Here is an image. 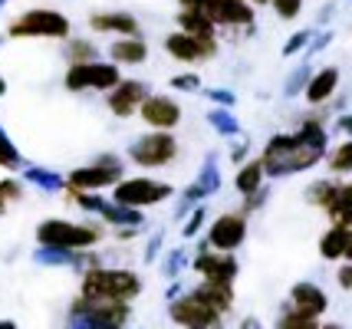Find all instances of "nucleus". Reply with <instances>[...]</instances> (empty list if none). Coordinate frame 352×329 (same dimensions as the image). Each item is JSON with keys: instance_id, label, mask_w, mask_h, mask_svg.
Listing matches in <instances>:
<instances>
[{"instance_id": "obj_16", "label": "nucleus", "mask_w": 352, "mask_h": 329, "mask_svg": "<svg viewBox=\"0 0 352 329\" xmlns=\"http://www.w3.org/2000/svg\"><path fill=\"white\" fill-rule=\"evenodd\" d=\"M165 53H168L171 60H178L184 66H195V63H204V60H211L217 53V43H204L198 36H188V33L175 30L165 36Z\"/></svg>"}, {"instance_id": "obj_19", "label": "nucleus", "mask_w": 352, "mask_h": 329, "mask_svg": "<svg viewBox=\"0 0 352 329\" xmlns=\"http://www.w3.org/2000/svg\"><path fill=\"white\" fill-rule=\"evenodd\" d=\"M221 188V168H217V158L214 155H208L204 158V165H201V172H198V178L184 188V211L188 207H195L198 201H204V198H211L214 191Z\"/></svg>"}, {"instance_id": "obj_33", "label": "nucleus", "mask_w": 352, "mask_h": 329, "mask_svg": "<svg viewBox=\"0 0 352 329\" xmlns=\"http://www.w3.org/2000/svg\"><path fill=\"white\" fill-rule=\"evenodd\" d=\"M66 60H69V66L73 63H92V60H99V47H96L92 40L76 36V40L66 43Z\"/></svg>"}, {"instance_id": "obj_7", "label": "nucleus", "mask_w": 352, "mask_h": 329, "mask_svg": "<svg viewBox=\"0 0 352 329\" xmlns=\"http://www.w3.org/2000/svg\"><path fill=\"white\" fill-rule=\"evenodd\" d=\"M182 152V145L175 139V132H145V135H138L132 145H129V161L138 165V168H168L171 161L178 158Z\"/></svg>"}, {"instance_id": "obj_27", "label": "nucleus", "mask_w": 352, "mask_h": 329, "mask_svg": "<svg viewBox=\"0 0 352 329\" xmlns=\"http://www.w3.org/2000/svg\"><path fill=\"white\" fill-rule=\"evenodd\" d=\"M336 191H339V181H333V178H320V181H313V185H307V191H303V198H307L309 207H320V211H329V204L336 201Z\"/></svg>"}, {"instance_id": "obj_5", "label": "nucleus", "mask_w": 352, "mask_h": 329, "mask_svg": "<svg viewBox=\"0 0 352 329\" xmlns=\"http://www.w3.org/2000/svg\"><path fill=\"white\" fill-rule=\"evenodd\" d=\"M125 178V165L119 155H99L96 161L89 165H79L73 172L66 174L63 181H66V188L69 191H89V194H99V191L112 188L116 181H122Z\"/></svg>"}, {"instance_id": "obj_49", "label": "nucleus", "mask_w": 352, "mask_h": 329, "mask_svg": "<svg viewBox=\"0 0 352 329\" xmlns=\"http://www.w3.org/2000/svg\"><path fill=\"white\" fill-rule=\"evenodd\" d=\"M241 329H263V326H261V319L247 316V319H241Z\"/></svg>"}, {"instance_id": "obj_14", "label": "nucleus", "mask_w": 352, "mask_h": 329, "mask_svg": "<svg viewBox=\"0 0 352 329\" xmlns=\"http://www.w3.org/2000/svg\"><path fill=\"white\" fill-rule=\"evenodd\" d=\"M145 95H148V86L142 79H119V86H112L106 93V109L116 119H132L138 106L145 102Z\"/></svg>"}, {"instance_id": "obj_18", "label": "nucleus", "mask_w": 352, "mask_h": 329, "mask_svg": "<svg viewBox=\"0 0 352 329\" xmlns=\"http://www.w3.org/2000/svg\"><path fill=\"white\" fill-rule=\"evenodd\" d=\"M89 30L112 33V36H142L135 14H129V10H92Z\"/></svg>"}, {"instance_id": "obj_12", "label": "nucleus", "mask_w": 352, "mask_h": 329, "mask_svg": "<svg viewBox=\"0 0 352 329\" xmlns=\"http://www.w3.org/2000/svg\"><path fill=\"white\" fill-rule=\"evenodd\" d=\"M247 240V214H221L208 224V240L204 247L221 253H234Z\"/></svg>"}, {"instance_id": "obj_15", "label": "nucleus", "mask_w": 352, "mask_h": 329, "mask_svg": "<svg viewBox=\"0 0 352 329\" xmlns=\"http://www.w3.org/2000/svg\"><path fill=\"white\" fill-rule=\"evenodd\" d=\"M201 14L214 27H250L254 23V7L247 0H201Z\"/></svg>"}, {"instance_id": "obj_13", "label": "nucleus", "mask_w": 352, "mask_h": 329, "mask_svg": "<svg viewBox=\"0 0 352 329\" xmlns=\"http://www.w3.org/2000/svg\"><path fill=\"white\" fill-rule=\"evenodd\" d=\"M191 266H195V273H198L201 280H217V283H234L237 273H241V264L234 260V253L211 251V247H204V244H201V251L195 253Z\"/></svg>"}, {"instance_id": "obj_21", "label": "nucleus", "mask_w": 352, "mask_h": 329, "mask_svg": "<svg viewBox=\"0 0 352 329\" xmlns=\"http://www.w3.org/2000/svg\"><path fill=\"white\" fill-rule=\"evenodd\" d=\"M148 60V43L142 36H116L109 43V63L122 66H142Z\"/></svg>"}, {"instance_id": "obj_9", "label": "nucleus", "mask_w": 352, "mask_h": 329, "mask_svg": "<svg viewBox=\"0 0 352 329\" xmlns=\"http://www.w3.org/2000/svg\"><path fill=\"white\" fill-rule=\"evenodd\" d=\"M119 66L109 60H92V63H73L63 76V86L69 93H109L112 86H119Z\"/></svg>"}, {"instance_id": "obj_26", "label": "nucleus", "mask_w": 352, "mask_h": 329, "mask_svg": "<svg viewBox=\"0 0 352 329\" xmlns=\"http://www.w3.org/2000/svg\"><path fill=\"white\" fill-rule=\"evenodd\" d=\"M23 181H30L33 188L46 191V194H56V191L66 188L63 174L50 172V168H40V165H23Z\"/></svg>"}, {"instance_id": "obj_30", "label": "nucleus", "mask_w": 352, "mask_h": 329, "mask_svg": "<svg viewBox=\"0 0 352 329\" xmlns=\"http://www.w3.org/2000/svg\"><path fill=\"white\" fill-rule=\"evenodd\" d=\"M322 161L329 165L333 174H352V139H342L336 148H329Z\"/></svg>"}, {"instance_id": "obj_41", "label": "nucleus", "mask_w": 352, "mask_h": 329, "mask_svg": "<svg viewBox=\"0 0 352 329\" xmlns=\"http://www.w3.org/2000/svg\"><path fill=\"white\" fill-rule=\"evenodd\" d=\"M309 73H313V69H300V73H296V76H290V79H287V86H283V93H287V95L300 93V89H303V86H307Z\"/></svg>"}, {"instance_id": "obj_4", "label": "nucleus", "mask_w": 352, "mask_h": 329, "mask_svg": "<svg viewBox=\"0 0 352 329\" xmlns=\"http://www.w3.org/2000/svg\"><path fill=\"white\" fill-rule=\"evenodd\" d=\"M69 33H73L69 16L53 7H30L7 23L10 40H69Z\"/></svg>"}, {"instance_id": "obj_34", "label": "nucleus", "mask_w": 352, "mask_h": 329, "mask_svg": "<svg viewBox=\"0 0 352 329\" xmlns=\"http://www.w3.org/2000/svg\"><path fill=\"white\" fill-rule=\"evenodd\" d=\"M276 329H320V319H313V316H303L290 310V306H283V313L276 316Z\"/></svg>"}, {"instance_id": "obj_52", "label": "nucleus", "mask_w": 352, "mask_h": 329, "mask_svg": "<svg viewBox=\"0 0 352 329\" xmlns=\"http://www.w3.org/2000/svg\"><path fill=\"white\" fill-rule=\"evenodd\" d=\"M320 329H346L342 323H320Z\"/></svg>"}, {"instance_id": "obj_47", "label": "nucleus", "mask_w": 352, "mask_h": 329, "mask_svg": "<svg viewBox=\"0 0 352 329\" xmlns=\"http://www.w3.org/2000/svg\"><path fill=\"white\" fill-rule=\"evenodd\" d=\"M336 128L342 132V135H346V139H352V112H346V115H339Z\"/></svg>"}, {"instance_id": "obj_6", "label": "nucleus", "mask_w": 352, "mask_h": 329, "mask_svg": "<svg viewBox=\"0 0 352 329\" xmlns=\"http://www.w3.org/2000/svg\"><path fill=\"white\" fill-rule=\"evenodd\" d=\"M132 316L129 303H96L76 297L69 303V323L73 329H125Z\"/></svg>"}, {"instance_id": "obj_38", "label": "nucleus", "mask_w": 352, "mask_h": 329, "mask_svg": "<svg viewBox=\"0 0 352 329\" xmlns=\"http://www.w3.org/2000/svg\"><path fill=\"white\" fill-rule=\"evenodd\" d=\"M171 89H178V93H198L201 76L198 73H178V76H171Z\"/></svg>"}, {"instance_id": "obj_36", "label": "nucleus", "mask_w": 352, "mask_h": 329, "mask_svg": "<svg viewBox=\"0 0 352 329\" xmlns=\"http://www.w3.org/2000/svg\"><path fill=\"white\" fill-rule=\"evenodd\" d=\"M270 7H274V14L280 16V20H287V23H293L296 16L303 14V0H270Z\"/></svg>"}, {"instance_id": "obj_48", "label": "nucleus", "mask_w": 352, "mask_h": 329, "mask_svg": "<svg viewBox=\"0 0 352 329\" xmlns=\"http://www.w3.org/2000/svg\"><path fill=\"white\" fill-rule=\"evenodd\" d=\"M342 260H346V264H352V224L346 227V251H342Z\"/></svg>"}, {"instance_id": "obj_37", "label": "nucleus", "mask_w": 352, "mask_h": 329, "mask_svg": "<svg viewBox=\"0 0 352 329\" xmlns=\"http://www.w3.org/2000/svg\"><path fill=\"white\" fill-rule=\"evenodd\" d=\"M204 220H208V211H204V204H195V211H191V218L184 220V227H182L184 240H191V237L198 234L201 227H204Z\"/></svg>"}, {"instance_id": "obj_32", "label": "nucleus", "mask_w": 352, "mask_h": 329, "mask_svg": "<svg viewBox=\"0 0 352 329\" xmlns=\"http://www.w3.org/2000/svg\"><path fill=\"white\" fill-rule=\"evenodd\" d=\"M0 168L3 172H20L23 168V155H20V148L14 145V139L7 135L3 126H0Z\"/></svg>"}, {"instance_id": "obj_8", "label": "nucleus", "mask_w": 352, "mask_h": 329, "mask_svg": "<svg viewBox=\"0 0 352 329\" xmlns=\"http://www.w3.org/2000/svg\"><path fill=\"white\" fill-rule=\"evenodd\" d=\"M175 194L168 181H155V178H122L112 185V201L132 207V211H145L155 204H165Z\"/></svg>"}, {"instance_id": "obj_54", "label": "nucleus", "mask_w": 352, "mask_h": 329, "mask_svg": "<svg viewBox=\"0 0 352 329\" xmlns=\"http://www.w3.org/2000/svg\"><path fill=\"white\" fill-rule=\"evenodd\" d=\"M250 7H263V3H270V0H247Z\"/></svg>"}, {"instance_id": "obj_1", "label": "nucleus", "mask_w": 352, "mask_h": 329, "mask_svg": "<svg viewBox=\"0 0 352 329\" xmlns=\"http://www.w3.org/2000/svg\"><path fill=\"white\" fill-rule=\"evenodd\" d=\"M329 152V135L320 119H303L296 132H280L263 145L261 165L267 178H290V174L316 168Z\"/></svg>"}, {"instance_id": "obj_23", "label": "nucleus", "mask_w": 352, "mask_h": 329, "mask_svg": "<svg viewBox=\"0 0 352 329\" xmlns=\"http://www.w3.org/2000/svg\"><path fill=\"white\" fill-rule=\"evenodd\" d=\"M175 23H178V30L188 33V36H198L204 43H217V27L201 14V10H178Z\"/></svg>"}, {"instance_id": "obj_40", "label": "nucleus", "mask_w": 352, "mask_h": 329, "mask_svg": "<svg viewBox=\"0 0 352 329\" xmlns=\"http://www.w3.org/2000/svg\"><path fill=\"white\" fill-rule=\"evenodd\" d=\"M208 99L214 102L217 109H234L237 106V95L230 93V89H208Z\"/></svg>"}, {"instance_id": "obj_46", "label": "nucleus", "mask_w": 352, "mask_h": 329, "mask_svg": "<svg viewBox=\"0 0 352 329\" xmlns=\"http://www.w3.org/2000/svg\"><path fill=\"white\" fill-rule=\"evenodd\" d=\"M333 40V33L326 30V33H320V36H309V53H316V49H326V43Z\"/></svg>"}, {"instance_id": "obj_44", "label": "nucleus", "mask_w": 352, "mask_h": 329, "mask_svg": "<svg viewBox=\"0 0 352 329\" xmlns=\"http://www.w3.org/2000/svg\"><path fill=\"white\" fill-rule=\"evenodd\" d=\"M267 201V188H261V191H254V194H247V204H244V211L250 214V211H257L261 204Z\"/></svg>"}, {"instance_id": "obj_39", "label": "nucleus", "mask_w": 352, "mask_h": 329, "mask_svg": "<svg viewBox=\"0 0 352 329\" xmlns=\"http://www.w3.org/2000/svg\"><path fill=\"white\" fill-rule=\"evenodd\" d=\"M309 36H313V30H296L290 40L283 43V56H293V53H300V49L309 43Z\"/></svg>"}, {"instance_id": "obj_11", "label": "nucleus", "mask_w": 352, "mask_h": 329, "mask_svg": "<svg viewBox=\"0 0 352 329\" xmlns=\"http://www.w3.org/2000/svg\"><path fill=\"white\" fill-rule=\"evenodd\" d=\"M135 115L152 132H175L182 126V106H178L175 95H165V93H148Z\"/></svg>"}, {"instance_id": "obj_42", "label": "nucleus", "mask_w": 352, "mask_h": 329, "mask_svg": "<svg viewBox=\"0 0 352 329\" xmlns=\"http://www.w3.org/2000/svg\"><path fill=\"white\" fill-rule=\"evenodd\" d=\"M247 152H250V141L241 135V139L234 141V148H230V161H234V165H244V161H247Z\"/></svg>"}, {"instance_id": "obj_31", "label": "nucleus", "mask_w": 352, "mask_h": 329, "mask_svg": "<svg viewBox=\"0 0 352 329\" xmlns=\"http://www.w3.org/2000/svg\"><path fill=\"white\" fill-rule=\"evenodd\" d=\"M208 122H211V128H214V132L228 135V139H237V135H241V122L234 119V109H217V106H211V112H208Z\"/></svg>"}, {"instance_id": "obj_51", "label": "nucleus", "mask_w": 352, "mask_h": 329, "mask_svg": "<svg viewBox=\"0 0 352 329\" xmlns=\"http://www.w3.org/2000/svg\"><path fill=\"white\" fill-rule=\"evenodd\" d=\"M0 329H20L14 319H0Z\"/></svg>"}, {"instance_id": "obj_43", "label": "nucleus", "mask_w": 352, "mask_h": 329, "mask_svg": "<svg viewBox=\"0 0 352 329\" xmlns=\"http://www.w3.org/2000/svg\"><path fill=\"white\" fill-rule=\"evenodd\" d=\"M182 264H184V251H171L168 260H165V273H168V277H175V273L182 270Z\"/></svg>"}, {"instance_id": "obj_22", "label": "nucleus", "mask_w": 352, "mask_h": 329, "mask_svg": "<svg viewBox=\"0 0 352 329\" xmlns=\"http://www.w3.org/2000/svg\"><path fill=\"white\" fill-rule=\"evenodd\" d=\"M195 297L204 303V306H211L217 316H224L234 310V283H217V280H201L195 290H191Z\"/></svg>"}, {"instance_id": "obj_25", "label": "nucleus", "mask_w": 352, "mask_h": 329, "mask_svg": "<svg viewBox=\"0 0 352 329\" xmlns=\"http://www.w3.org/2000/svg\"><path fill=\"white\" fill-rule=\"evenodd\" d=\"M263 165L261 158H254V161H244V165H237V174H234V188L241 191V198L247 194H254V191L263 188Z\"/></svg>"}, {"instance_id": "obj_17", "label": "nucleus", "mask_w": 352, "mask_h": 329, "mask_svg": "<svg viewBox=\"0 0 352 329\" xmlns=\"http://www.w3.org/2000/svg\"><path fill=\"white\" fill-rule=\"evenodd\" d=\"M287 306L303 316L320 319V316L329 310V297H326L322 286H316V283H309V280H300L290 286V303H287Z\"/></svg>"}, {"instance_id": "obj_55", "label": "nucleus", "mask_w": 352, "mask_h": 329, "mask_svg": "<svg viewBox=\"0 0 352 329\" xmlns=\"http://www.w3.org/2000/svg\"><path fill=\"white\" fill-rule=\"evenodd\" d=\"M3 3H7V0H0V7H3Z\"/></svg>"}, {"instance_id": "obj_10", "label": "nucleus", "mask_w": 352, "mask_h": 329, "mask_svg": "<svg viewBox=\"0 0 352 329\" xmlns=\"http://www.w3.org/2000/svg\"><path fill=\"white\" fill-rule=\"evenodd\" d=\"M168 316L178 329H217L221 326V316L204 306L195 293H182V297H171L168 303Z\"/></svg>"}, {"instance_id": "obj_45", "label": "nucleus", "mask_w": 352, "mask_h": 329, "mask_svg": "<svg viewBox=\"0 0 352 329\" xmlns=\"http://www.w3.org/2000/svg\"><path fill=\"white\" fill-rule=\"evenodd\" d=\"M336 280H339V286H342V290H352V264H346V266H339Z\"/></svg>"}, {"instance_id": "obj_29", "label": "nucleus", "mask_w": 352, "mask_h": 329, "mask_svg": "<svg viewBox=\"0 0 352 329\" xmlns=\"http://www.w3.org/2000/svg\"><path fill=\"white\" fill-rule=\"evenodd\" d=\"M342 251H346V227H329L326 234L320 237V257L322 260H342Z\"/></svg>"}, {"instance_id": "obj_35", "label": "nucleus", "mask_w": 352, "mask_h": 329, "mask_svg": "<svg viewBox=\"0 0 352 329\" xmlns=\"http://www.w3.org/2000/svg\"><path fill=\"white\" fill-rule=\"evenodd\" d=\"M23 198V181L20 178H0V214L10 211V204Z\"/></svg>"}, {"instance_id": "obj_20", "label": "nucleus", "mask_w": 352, "mask_h": 329, "mask_svg": "<svg viewBox=\"0 0 352 329\" xmlns=\"http://www.w3.org/2000/svg\"><path fill=\"white\" fill-rule=\"evenodd\" d=\"M339 89V66H322L320 73H309L303 95H307L309 106H326Z\"/></svg>"}, {"instance_id": "obj_28", "label": "nucleus", "mask_w": 352, "mask_h": 329, "mask_svg": "<svg viewBox=\"0 0 352 329\" xmlns=\"http://www.w3.org/2000/svg\"><path fill=\"white\" fill-rule=\"evenodd\" d=\"M329 220L336 224V227H349L352 224V181H339V191H336V201L329 204Z\"/></svg>"}, {"instance_id": "obj_24", "label": "nucleus", "mask_w": 352, "mask_h": 329, "mask_svg": "<svg viewBox=\"0 0 352 329\" xmlns=\"http://www.w3.org/2000/svg\"><path fill=\"white\" fill-rule=\"evenodd\" d=\"M96 214L102 218V224H112V227H142V224H145V214H142V211L122 207V204H116V201H102Z\"/></svg>"}, {"instance_id": "obj_2", "label": "nucleus", "mask_w": 352, "mask_h": 329, "mask_svg": "<svg viewBox=\"0 0 352 329\" xmlns=\"http://www.w3.org/2000/svg\"><path fill=\"white\" fill-rule=\"evenodd\" d=\"M142 293V277L129 266H89L82 270L79 297L96 303H132Z\"/></svg>"}, {"instance_id": "obj_53", "label": "nucleus", "mask_w": 352, "mask_h": 329, "mask_svg": "<svg viewBox=\"0 0 352 329\" xmlns=\"http://www.w3.org/2000/svg\"><path fill=\"white\" fill-rule=\"evenodd\" d=\"M3 95H7V79L0 76V99H3Z\"/></svg>"}, {"instance_id": "obj_3", "label": "nucleus", "mask_w": 352, "mask_h": 329, "mask_svg": "<svg viewBox=\"0 0 352 329\" xmlns=\"http://www.w3.org/2000/svg\"><path fill=\"white\" fill-rule=\"evenodd\" d=\"M106 237L102 224H79V220L66 218H46L36 224V244L40 247H53V251H89Z\"/></svg>"}, {"instance_id": "obj_50", "label": "nucleus", "mask_w": 352, "mask_h": 329, "mask_svg": "<svg viewBox=\"0 0 352 329\" xmlns=\"http://www.w3.org/2000/svg\"><path fill=\"white\" fill-rule=\"evenodd\" d=\"M182 10H201V0H178Z\"/></svg>"}]
</instances>
